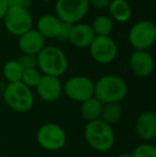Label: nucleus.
Returning <instances> with one entry per match:
<instances>
[{"label": "nucleus", "instance_id": "nucleus-1", "mask_svg": "<svg viewBox=\"0 0 156 157\" xmlns=\"http://www.w3.org/2000/svg\"><path fill=\"white\" fill-rule=\"evenodd\" d=\"M128 93L126 81L117 75H105L94 82V97L103 105L121 103Z\"/></svg>", "mask_w": 156, "mask_h": 157}, {"label": "nucleus", "instance_id": "nucleus-2", "mask_svg": "<svg viewBox=\"0 0 156 157\" xmlns=\"http://www.w3.org/2000/svg\"><path fill=\"white\" fill-rule=\"evenodd\" d=\"M85 140L92 150L96 152H107L113 147L116 141L115 132L110 126L101 119L88 122L83 130Z\"/></svg>", "mask_w": 156, "mask_h": 157}, {"label": "nucleus", "instance_id": "nucleus-3", "mask_svg": "<svg viewBox=\"0 0 156 157\" xmlns=\"http://www.w3.org/2000/svg\"><path fill=\"white\" fill-rule=\"evenodd\" d=\"M38 67L43 75L60 77L67 71L69 61L65 54L56 46H45L36 55Z\"/></svg>", "mask_w": 156, "mask_h": 157}, {"label": "nucleus", "instance_id": "nucleus-4", "mask_svg": "<svg viewBox=\"0 0 156 157\" xmlns=\"http://www.w3.org/2000/svg\"><path fill=\"white\" fill-rule=\"evenodd\" d=\"M2 96L6 106L19 113L29 111L33 107V93L31 89L26 87L21 81L8 83L2 93Z\"/></svg>", "mask_w": 156, "mask_h": 157}, {"label": "nucleus", "instance_id": "nucleus-5", "mask_svg": "<svg viewBox=\"0 0 156 157\" xmlns=\"http://www.w3.org/2000/svg\"><path fill=\"white\" fill-rule=\"evenodd\" d=\"M36 141L42 149L49 152L62 150L67 144V132L56 123H45L36 132Z\"/></svg>", "mask_w": 156, "mask_h": 157}, {"label": "nucleus", "instance_id": "nucleus-6", "mask_svg": "<svg viewBox=\"0 0 156 157\" xmlns=\"http://www.w3.org/2000/svg\"><path fill=\"white\" fill-rule=\"evenodd\" d=\"M156 27L150 21H139L135 23L128 32V42L135 50H146L154 44Z\"/></svg>", "mask_w": 156, "mask_h": 157}, {"label": "nucleus", "instance_id": "nucleus-7", "mask_svg": "<svg viewBox=\"0 0 156 157\" xmlns=\"http://www.w3.org/2000/svg\"><path fill=\"white\" fill-rule=\"evenodd\" d=\"M89 0H57L56 15L61 21L75 25L87 15Z\"/></svg>", "mask_w": 156, "mask_h": 157}, {"label": "nucleus", "instance_id": "nucleus-8", "mask_svg": "<svg viewBox=\"0 0 156 157\" xmlns=\"http://www.w3.org/2000/svg\"><path fill=\"white\" fill-rule=\"evenodd\" d=\"M63 93L71 101L82 103L94 96V82L86 76H73L62 86Z\"/></svg>", "mask_w": 156, "mask_h": 157}, {"label": "nucleus", "instance_id": "nucleus-9", "mask_svg": "<svg viewBox=\"0 0 156 157\" xmlns=\"http://www.w3.org/2000/svg\"><path fill=\"white\" fill-rule=\"evenodd\" d=\"M4 27L11 34L21 36L32 27V16L29 10L23 8H9L3 17Z\"/></svg>", "mask_w": 156, "mask_h": 157}, {"label": "nucleus", "instance_id": "nucleus-10", "mask_svg": "<svg viewBox=\"0 0 156 157\" xmlns=\"http://www.w3.org/2000/svg\"><path fill=\"white\" fill-rule=\"evenodd\" d=\"M92 59L100 64L112 62L118 54V47L115 40L110 36H95L89 46Z\"/></svg>", "mask_w": 156, "mask_h": 157}, {"label": "nucleus", "instance_id": "nucleus-11", "mask_svg": "<svg viewBox=\"0 0 156 157\" xmlns=\"http://www.w3.org/2000/svg\"><path fill=\"white\" fill-rule=\"evenodd\" d=\"M38 95L46 103H54L62 95V83L58 77L42 75L38 86L36 87Z\"/></svg>", "mask_w": 156, "mask_h": 157}, {"label": "nucleus", "instance_id": "nucleus-12", "mask_svg": "<svg viewBox=\"0 0 156 157\" xmlns=\"http://www.w3.org/2000/svg\"><path fill=\"white\" fill-rule=\"evenodd\" d=\"M129 67L134 75L146 78L154 71V60L146 50H135L129 57Z\"/></svg>", "mask_w": 156, "mask_h": 157}, {"label": "nucleus", "instance_id": "nucleus-13", "mask_svg": "<svg viewBox=\"0 0 156 157\" xmlns=\"http://www.w3.org/2000/svg\"><path fill=\"white\" fill-rule=\"evenodd\" d=\"M136 135L144 142H150L156 136V114L152 110H146L137 117L135 122Z\"/></svg>", "mask_w": 156, "mask_h": 157}, {"label": "nucleus", "instance_id": "nucleus-14", "mask_svg": "<svg viewBox=\"0 0 156 157\" xmlns=\"http://www.w3.org/2000/svg\"><path fill=\"white\" fill-rule=\"evenodd\" d=\"M18 37V48L23 55L36 56L45 47V39L36 29L28 30Z\"/></svg>", "mask_w": 156, "mask_h": 157}, {"label": "nucleus", "instance_id": "nucleus-15", "mask_svg": "<svg viewBox=\"0 0 156 157\" xmlns=\"http://www.w3.org/2000/svg\"><path fill=\"white\" fill-rule=\"evenodd\" d=\"M94 37H95V34H94L91 26L88 25V24L79 23L73 26L69 41L75 47L87 48L91 45Z\"/></svg>", "mask_w": 156, "mask_h": 157}, {"label": "nucleus", "instance_id": "nucleus-16", "mask_svg": "<svg viewBox=\"0 0 156 157\" xmlns=\"http://www.w3.org/2000/svg\"><path fill=\"white\" fill-rule=\"evenodd\" d=\"M61 21L51 14H45L41 16L36 24V30L44 39H58Z\"/></svg>", "mask_w": 156, "mask_h": 157}, {"label": "nucleus", "instance_id": "nucleus-17", "mask_svg": "<svg viewBox=\"0 0 156 157\" xmlns=\"http://www.w3.org/2000/svg\"><path fill=\"white\" fill-rule=\"evenodd\" d=\"M80 104L81 105H80L79 112H80L81 118L85 121H87V123L98 120V119L101 118L103 104L101 103L97 98H95V97L93 96Z\"/></svg>", "mask_w": 156, "mask_h": 157}, {"label": "nucleus", "instance_id": "nucleus-18", "mask_svg": "<svg viewBox=\"0 0 156 157\" xmlns=\"http://www.w3.org/2000/svg\"><path fill=\"white\" fill-rule=\"evenodd\" d=\"M108 10L111 17L119 23H125L131 18V8L127 0H111Z\"/></svg>", "mask_w": 156, "mask_h": 157}, {"label": "nucleus", "instance_id": "nucleus-19", "mask_svg": "<svg viewBox=\"0 0 156 157\" xmlns=\"http://www.w3.org/2000/svg\"><path fill=\"white\" fill-rule=\"evenodd\" d=\"M123 116V108L120 103H111L103 105L102 113H101V120L110 126L117 124L120 122Z\"/></svg>", "mask_w": 156, "mask_h": 157}, {"label": "nucleus", "instance_id": "nucleus-20", "mask_svg": "<svg viewBox=\"0 0 156 157\" xmlns=\"http://www.w3.org/2000/svg\"><path fill=\"white\" fill-rule=\"evenodd\" d=\"M91 28L95 36H109L113 29V21L109 16L101 15L94 18Z\"/></svg>", "mask_w": 156, "mask_h": 157}, {"label": "nucleus", "instance_id": "nucleus-21", "mask_svg": "<svg viewBox=\"0 0 156 157\" xmlns=\"http://www.w3.org/2000/svg\"><path fill=\"white\" fill-rule=\"evenodd\" d=\"M23 68L21 67L17 60H10L3 65L2 73L9 83L18 82L21 80V75H23Z\"/></svg>", "mask_w": 156, "mask_h": 157}, {"label": "nucleus", "instance_id": "nucleus-22", "mask_svg": "<svg viewBox=\"0 0 156 157\" xmlns=\"http://www.w3.org/2000/svg\"><path fill=\"white\" fill-rule=\"evenodd\" d=\"M42 77V74L40 73L38 68H33V70H26L23 72L21 75V82L28 87L29 89L31 88H36L38 86L40 79Z\"/></svg>", "mask_w": 156, "mask_h": 157}, {"label": "nucleus", "instance_id": "nucleus-23", "mask_svg": "<svg viewBox=\"0 0 156 157\" xmlns=\"http://www.w3.org/2000/svg\"><path fill=\"white\" fill-rule=\"evenodd\" d=\"M131 157H156V147L150 142L137 145L131 153Z\"/></svg>", "mask_w": 156, "mask_h": 157}, {"label": "nucleus", "instance_id": "nucleus-24", "mask_svg": "<svg viewBox=\"0 0 156 157\" xmlns=\"http://www.w3.org/2000/svg\"><path fill=\"white\" fill-rule=\"evenodd\" d=\"M17 62L19 63L23 71L26 70H33L38 68V61H36V56H31V55H21Z\"/></svg>", "mask_w": 156, "mask_h": 157}, {"label": "nucleus", "instance_id": "nucleus-25", "mask_svg": "<svg viewBox=\"0 0 156 157\" xmlns=\"http://www.w3.org/2000/svg\"><path fill=\"white\" fill-rule=\"evenodd\" d=\"M73 26H74L73 24L61 21L60 32H59L58 39L62 40V41H69L70 35H71V32H72V29H73Z\"/></svg>", "mask_w": 156, "mask_h": 157}, {"label": "nucleus", "instance_id": "nucleus-26", "mask_svg": "<svg viewBox=\"0 0 156 157\" xmlns=\"http://www.w3.org/2000/svg\"><path fill=\"white\" fill-rule=\"evenodd\" d=\"M8 8H23L29 10L32 0H6Z\"/></svg>", "mask_w": 156, "mask_h": 157}, {"label": "nucleus", "instance_id": "nucleus-27", "mask_svg": "<svg viewBox=\"0 0 156 157\" xmlns=\"http://www.w3.org/2000/svg\"><path fill=\"white\" fill-rule=\"evenodd\" d=\"M110 0H89V4L96 10H105L108 8Z\"/></svg>", "mask_w": 156, "mask_h": 157}, {"label": "nucleus", "instance_id": "nucleus-28", "mask_svg": "<svg viewBox=\"0 0 156 157\" xmlns=\"http://www.w3.org/2000/svg\"><path fill=\"white\" fill-rule=\"evenodd\" d=\"M8 4L6 0H0V19H3L6 11H8Z\"/></svg>", "mask_w": 156, "mask_h": 157}, {"label": "nucleus", "instance_id": "nucleus-29", "mask_svg": "<svg viewBox=\"0 0 156 157\" xmlns=\"http://www.w3.org/2000/svg\"><path fill=\"white\" fill-rule=\"evenodd\" d=\"M118 157H131V153H121L119 154Z\"/></svg>", "mask_w": 156, "mask_h": 157}, {"label": "nucleus", "instance_id": "nucleus-30", "mask_svg": "<svg viewBox=\"0 0 156 157\" xmlns=\"http://www.w3.org/2000/svg\"><path fill=\"white\" fill-rule=\"evenodd\" d=\"M43 1H54V0H43Z\"/></svg>", "mask_w": 156, "mask_h": 157}]
</instances>
